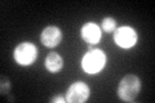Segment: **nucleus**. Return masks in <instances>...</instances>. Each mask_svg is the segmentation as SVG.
Here are the masks:
<instances>
[{"instance_id":"nucleus-8","label":"nucleus","mask_w":155,"mask_h":103,"mask_svg":"<svg viewBox=\"0 0 155 103\" xmlns=\"http://www.w3.org/2000/svg\"><path fill=\"white\" fill-rule=\"evenodd\" d=\"M44 66H45L48 72L57 73V72H60L62 70V67H64V60H62V57L58 54V53L51 52L49 54L45 57Z\"/></svg>"},{"instance_id":"nucleus-10","label":"nucleus","mask_w":155,"mask_h":103,"mask_svg":"<svg viewBox=\"0 0 155 103\" xmlns=\"http://www.w3.org/2000/svg\"><path fill=\"white\" fill-rule=\"evenodd\" d=\"M9 89H11V82L7 77H2V94H8Z\"/></svg>"},{"instance_id":"nucleus-6","label":"nucleus","mask_w":155,"mask_h":103,"mask_svg":"<svg viewBox=\"0 0 155 103\" xmlns=\"http://www.w3.org/2000/svg\"><path fill=\"white\" fill-rule=\"evenodd\" d=\"M62 40V32L57 26H47L40 34V41L47 48H54Z\"/></svg>"},{"instance_id":"nucleus-11","label":"nucleus","mask_w":155,"mask_h":103,"mask_svg":"<svg viewBox=\"0 0 155 103\" xmlns=\"http://www.w3.org/2000/svg\"><path fill=\"white\" fill-rule=\"evenodd\" d=\"M51 102L52 103H56V102H58V103H65L66 102V98L65 97H61V95H56V97L52 98Z\"/></svg>"},{"instance_id":"nucleus-1","label":"nucleus","mask_w":155,"mask_h":103,"mask_svg":"<svg viewBox=\"0 0 155 103\" xmlns=\"http://www.w3.org/2000/svg\"><path fill=\"white\" fill-rule=\"evenodd\" d=\"M141 92V80L136 75H125L118 85V97L124 102H132Z\"/></svg>"},{"instance_id":"nucleus-4","label":"nucleus","mask_w":155,"mask_h":103,"mask_svg":"<svg viewBox=\"0 0 155 103\" xmlns=\"http://www.w3.org/2000/svg\"><path fill=\"white\" fill-rule=\"evenodd\" d=\"M91 89L84 81H75L67 88L66 102L67 103H83L89 98Z\"/></svg>"},{"instance_id":"nucleus-5","label":"nucleus","mask_w":155,"mask_h":103,"mask_svg":"<svg viewBox=\"0 0 155 103\" xmlns=\"http://www.w3.org/2000/svg\"><path fill=\"white\" fill-rule=\"evenodd\" d=\"M137 39H138L137 32H136L134 28L129 26L119 27L114 31V40L120 48H124V49L132 48L133 45H136Z\"/></svg>"},{"instance_id":"nucleus-3","label":"nucleus","mask_w":155,"mask_h":103,"mask_svg":"<svg viewBox=\"0 0 155 103\" xmlns=\"http://www.w3.org/2000/svg\"><path fill=\"white\" fill-rule=\"evenodd\" d=\"M13 58L19 66H30L38 58V48L30 41L21 43L14 48Z\"/></svg>"},{"instance_id":"nucleus-2","label":"nucleus","mask_w":155,"mask_h":103,"mask_svg":"<svg viewBox=\"0 0 155 103\" xmlns=\"http://www.w3.org/2000/svg\"><path fill=\"white\" fill-rule=\"evenodd\" d=\"M106 63V56L102 50L100 49H94V50H89L81 60V67L83 70L89 73V75H94L98 73L105 67Z\"/></svg>"},{"instance_id":"nucleus-7","label":"nucleus","mask_w":155,"mask_h":103,"mask_svg":"<svg viewBox=\"0 0 155 103\" xmlns=\"http://www.w3.org/2000/svg\"><path fill=\"white\" fill-rule=\"evenodd\" d=\"M81 39L88 44H97L101 40V28L93 22L85 23L80 30Z\"/></svg>"},{"instance_id":"nucleus-9","label":"nucleus","mask_w":155,"mask_h":103,"mask_svg":"<svg viewBox=\"0 0 155 103\" xmlns=\"http://www.w3.org/2000/svg\"><path fill=\"white\" fill-rule=\"evenodd\" d=\"M101 28H102L105 32H114L116 30V21L113 17H106L102 19Z\"/></svg>"}]
</instances>
